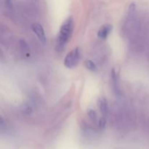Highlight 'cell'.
Instances as JSON below:
<instances>
[{
	"label": "cell",
	"instance_id": "1",
	"mask_svg": "<svg viewBox=\"0 0 149 149\" xmlns=\"http://www.w3.org/2000/svg\"><path fill=\"white\" fill-rule=\"evenodd\" d=\"M74 31V19L72 17H68L61 26L59 35L57 39V50H62L66 44L70 40Z\"/></svg>",
	"mask_w": 149,
	"mask_h": 149
},
{
	"label": "cell",
	"instance_id": "2",
	"mask_svg": "<svg viewBox=\"0 0 149 149\" xmlns=\"http://www.w3.org/2000/svg\"><path fill=\"white\" fill-rule=\"evenodd\" d=\"M80 59V50L78 47L68 52L64 60V65L68 68H73L78 64Z\"/></svg>",
	"mask_w": 149,
	"mask_h": 149
},
{
	"label": "cell",
	"instance_id": "3",
	"mask_svg": "<svg viewBox=\"0 0 149 149\" xmlns=\"http://www.w3.org/2000/svg\"><path fill=\"white\" fill-rule=\"evenodd\" d=\"M31 29L33 33L36 35L38 39H39V41L45 44L46 42V35H45V32L42 25H40L39 23H33L31 25Z\"/></svg>",
	"mask_w": 149,
	"mask_h": 149
},
{
	"label": "cell",
	"instance_id": "4",
	"mask_svg": "<svg viewBox=\"0 0 149 149\" xmlns=\"http://www.w3.org/2000/svg\"><path fill=\"white\" fill-rule=\"evenodd\" d=\"M112 31V26L109 24L103 25L97 32V36L101 39H106Z\"/></svg>",
	"mask_w": 149,
	"mask_h": 149
},
{
	"label": "cell",
	"instance_id": "5",
	"mask_svg": "<svg viewBox=\"0 0 149 149\" xmlns=\"http://www.w3.org/2000/svg\"><path fill=\"white\" fill-rule=\"evenodd\" d=\"M98 107L100 109V113L103 115V116L106 117L108 114V111H109V106H108V102L105 97H100L98 100Z\"/></svg>",
	"mask_w": 149,
	"mask_h": 149
},
{
	"label": "cell",
	"instance_id": "6",
	"mask_svg": "<svg viewBox=\"0 0 149 149\" xmlns=\"http://www.w3.org/2000/svg\"><path fill=\"white\" fill-rule=\"evenodd\" d=\"M111 79L112 81H113V87L114 88L115 92L116 93H119V87H118V83H117V75H116V72H115V70L113 69L111 71Z\"/></svg>",
	"mask_w": 149,
	"mask_h": 149
},
{
	"label": "cell",
	"instance_id": "7",
	"mask_svg": "<svg viewBox=\"0 0 149 149\" xmlns=\"http://www.w3.org/2000/svg\"><path fill=\"white\" fill-rule=\"evenodd\" d=\"M84 63H85L86 68L91 71H95L96 70V68H97L95 63L93 62V61H90V60H87V61H86Z\"/></svg>",
	"mask_w": 149,
	"mask_h": 149
},
{
	"label": "cell",
	"instance_id": "8",
	"mask_svg": "<svg viewBox=\"0 0 149 149\" xmlns=\"http://www.w3.org/2000/svg\"><path fill=\"white\" fill-rule=\"evenodd\" d=\"M88 115H89V117L91 119V120L93 122H96L97 121V113L94 110H90L88 111Z\"/></svg>",
	"mask_w": 149,
	"mask_h": 149
},
{
	"label": "cell",
	"instance_id": "9",
	"mask_svg": "<svg viewBox=\"0 0 149 149\" xmlns=\"http://www.w3.org/2000/svg\"><path fill=\"white\" fill-rule=\"evenodd\" d=\"M106 117H105V116H102L98 122L99 127H100L101 130L104 129L105 127H106Z\"/></svg>",
	"mask_w": 149,
	"mask_h": 149
},
{
	"label": "cell",
	"instance_id": "10",
	"mask_svg": "<svg viewBox=\"0 0 149 149\" xmlns=\"http://www.w3.org/2000/svg\"><path fill=\"white\" fill-rule=\"evenodd\" d=\"M4 2L7 9H9V10H12L13 9V2H12V0H4Z\"/></svg>",
	"mask_w": 149,
	"mask_h": 149
}]
</instances>
